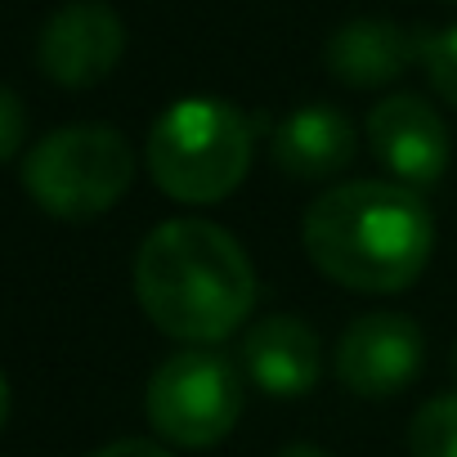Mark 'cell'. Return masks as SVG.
I'll list each match as a JSON object with an SVG mask.
<instances>
[{
	"instance_id": "6da1fadb",
	"label": "cell",
	"mask_w": 457,
	"mask_h": 457,
	"mask_svg": "<svg viewBox=\"0 0 457 457\" xmlns=\"http://www.w3.org/2000/svg\"><path fill=\"white\" fill-rule=\"evenodd\" d=\"M301 247L310 265L345 292H408L435 256L426 197L395 179H345L305 211Z\"/></svg>"
},
{
	"instance_id": "7a4b0ae2",
	"label": "cell",
	"mask_w": 457,
	"mask_h": 457,
	"mask_svg": "<svg viewBox=\"0 0 457 457\" xmlns=\"http://www.w3.org/2000/svg\"><path fill=\"white\" fill-rule=\"evenodd\" d=\"M135 301L184 345L228 341L256 305V265L215 220H166L135 252Z\"/></svg>"
},
{
	"instance_id": "3957f363",
	"label": "cell",
	"mask_w": 457,
	"mask_h": 457,
	"mask_svg": "<svg viewBox=\"0 0 457 457\" xmlns=\"http://www.w3.org/2000/svg\"><path fill=\"white\" fill-rule=\"evenodd\" d=\"M144 166L170 202H224L252 170V121L215 95L175 99L148 130Z\"/></svg>"
},
{
	"instance_id": "277c9868",
	"label": "cell",
	"mask_w": 457,
	"mask_h": 457,
	"mask_svg": "<svg viewBox=\"0 0 457 457\" xmlns=\"http://www.w3.org/2000/svg\"><path fill=\"white\" fill-rule=\"evenodd\" d=\"M135 179V148L117 126L77 121L32 144L23 157L28 197L54 220H95L112 211Z\"/></svg>"
},
{
	"instance_id": "5b68a950",
	"label": "cell",
	"mask_w": 457,
	"mask_h": 457,
	"mask_svg": "<svg viewBox=\"0 0 457 457\" xmlns=\"http://www.w3.org/2000/svg\"><path fill=\"white\" fill-rule=\"evenodd\" d=\"M243 399L247 390L238 363L211 345H193L157 363L144 390V412L162 444L197 453L228 439L243 417Z\"/></svg>"
},
{
	"instance_id": "8992f818",
	"label": "cell",
	"mask_w": 457,
	"mask_h": 457,
	"mask_svg": "<svg viewBox=\"0 0 457 457\" xmlns=\"http://www.w3.org/2000/svg\"><path fill=\"white\" fill-rule=\"evenodd\" d=\"M368 148L377 157L381 170H390L395 184L408 188H430L444 179L448 162H453V135L448 121L439 117V108L421 95H386L381 104H372L368 121H363Z\"/></svg>"
},
{
	"instance_id": "52a82bcc",
	"label": "cell",
	"mask_w": 457,
	"mask_h": 457,
	"mask_svg": "<svg viewBox=\"0 0 457 457\" xmlns=\"http://www.w3.org/2000/svg\"><path fill=\"white\" fill-rule=\"evenodd\" d=\"M126 54V23L108 0H68L37 37L41 72L63 90H90Z\"/></svg>"
},
{
	"instance_id": "ba28073f",
	"label": "cell",
	"mask_w": 457,
	"mask_h": 457,
	"mask_svg": "<svg viewBox=\"0 0 457 457\" xmlns=\"http://www.w3.org/2000/svg\"><path fill=\"white\" fill-rule=\"evenodd\" d=\"M426 359V337L408 314H359L337 341V381L363 399H390L412 386Z\"/></svg>"
},
{
	"instance_id": "9c48e42d",
	"label": "cell",
	"mask_w": 457,
	"mask_h": 457,
	"mask_svg": "<svg viewBox=\"0 0 457 457\" xmlns=\"http://www.w3.org/2000/svg\"><path fill=\"white\" fill-rule=\"evenodd\" d=\"M243 368L270 399H301L319 386L323 372L319 332L296 314H265L243 337Z\"/></svg>"
},
{
	"instance_id": "30bf717a",
	"label": "cell",
	"mask_w": 457,
	"mask_h": 457,
	"mask_svg": "<svg viewBox=\"0 0 457 457\" xmlns=\"http://www.w3.org/2000/svg\"><path fill=\"white\" fill-rule=\"evenodd\" d=\"M421 59V37L390 19H350L323 46V68L345 90H381Z\"/></svg>"
},
{
	"instance_id": "8fae6325",
	"label": "cell",
	"mask_w": 457,
	"mask_h": 457,
	"mask_svg": "<svg viewBox=\"0 0 457 457\" xmlns=\"http://www.w3.org/2000/svg\"><path fill=\"white\" fill-rule=\"evenodd\" d=\"M359 135L350 126L345 112L328 108V104H305L292 117H283V126L270 135V162L292 175V179H332L354 162Z\"/></svg>"
},
{
	"instance_id": "7c38bea8",
	"label": "cell",
	"mask_w": 457,
	"mask_h": 457,
	"mask_svg": "<svg viewBox=\"0 0 457 457\" xmlns=\"http://www.w3.org/2000/svg\"><path fill=\"white\" fill-rule=\"evenodd\" d=\"M408 453L412 457H457V390L435 395L417 408L408 426Z\"/></svg>"
},
{
	"instance_id": "4fadbf2b",
	"label": "cell",
	"mask_w": 457,
	"mask_h": 457,
	"mask_svg": "<svg viewBox=\"0 0 457 457\" xmlns=\"http://www.w3.org/2000/svg\"><path fill=\"white\" fill-rule=\"evenodd\" d=\"M421 68H426L430 90H435L448 108H457V23H448V28L421 37Z\"/></svg>"
},
{
	"instance_id": "5bb4252c",
	"label": "cell",
	"mask_w": 457,
	"mask_h": 457,
	"mask_svg": "<svg viewBox=\"0 0 457 457\" xmlns=\"http://www.w3.org/2000/svg\"><path fill=\"white\" fill-rule=\"evenodd\" d=\"M28 139V108L19 99V90L0 86V162H10Z\"/></svg>"
},
{
	"instance_id": "9a60e30c",
	"label": "cell",
	"mask_w": 457,
	"mask_h": 457,
	"mask_svg": "<svg viewBox=\"0 0 457 457\" xmlns=\"http://www.w3.org/2000/svg\"><path fill=\"white\" fill-rule=\"evenodd\" d=\"M90 457H175V453L157 439H112V444L95 448Z\"/></svg>"
},
{
	"instance_id": "2e32d148",
	"label": "cell",
	"mask_w": 457,
	"mask_h": 457,
	"mask_svg": "<svg viewBox=\"0 0 457 457\" xmlns=\"http://www.w3.org/2000/svg\"><path fill=\"white\" fill-rule=\"evenodd\" d=\"M278 457H332V453L319 444H287V448H278Z\"/></svg>"
},
{
	"instance_id": "e0dca14e",
	"label": "cell",
	"mask_w": 457,
	"mask_h": 457,
	"mask_svg": "<svg viewBox=\"0 0 457 457\" xmlns=\"http://www.w3.org/2000/svg\"><path fill=\"white\" fill-rule=\"evenodd\" d=\"M10 408H14V395H10V377L0 372V430H5V421H10Z\"/></svg>"
},
{
	"instance_id": "ac0fdd59",
	"label": "cell",
	"mask_w": 457,
	"mask_h": 457,
	"mask_svg": "<svg viewBox=\"0 0 457 457\" xmlns=\"http://www.w3.org/2000/svg\"><path fill=\"white\" fill-rule=\"evenodd\" d=\"M453 372H457V345H453Z\"/></svg>"
}]
</instances>
